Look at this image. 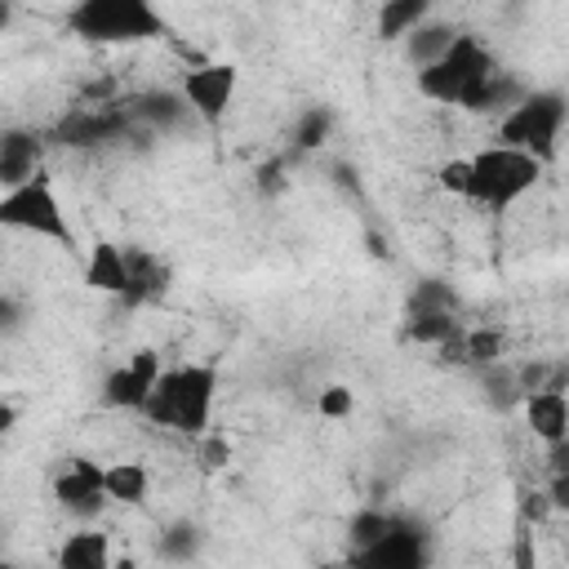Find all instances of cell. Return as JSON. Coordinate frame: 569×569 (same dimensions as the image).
Returning <instances> with one entry per match:
<instances>
[{"label":"cell","instance_id":"ffe728a7","mask_svg":"<svg viewBox=\"0 0 569 569\" xmlns=\"http://www.w3.org/2000/svg\"><path fill=\"white\" fill-rule=\"evenodd\" d=\"M329 111L325 107H307L302 111V120H298V129H293V142L302 147V151H311V147H320L325 142V133H329Z\"/></svg>","mask_w":569,"mask_h":569},{"label":"cell","instance_id":"44dd1931","mask_svg":"<svg viewBox=\"0 0 569 569\" xmlns=\"http://www.w3.org/2000/svg\"><path fill=\"white\" fill-rule=\"evenodd\" d=\"M196 547H200L196 525H173V529L160 538V551H164L169 560H191V556H196Z\"/></svg>","mask_w":569,"mask_h":569},{"label":"cell","instance_id":"603a6c76","mask_svg":"<svg viewBox=\"0 0 569 569\" xmlns=\"http://www.w3.org/2000/svg\"><path fill=\"white\" fill-rule=\"evenodd\" d=\"M453 333V320L445 316V311H422L418 320H413V338H422V342H440V338H449Z\"/></svg>","mask_w":569,"mask_h":569},{"label":"cell","instance_id":"484cf974","mask_svg":"<svg viewBox=\"0 0 569 569\" xmlns=\"http://www.w3.org/2000/svg\"><path fill=\"white\" fill-rule=\"evenodd\" d=\"M551 453H556V471H565V467H569V436H565V440H560Z\"/></svg>","mask_w":569,"mask_h":569},{"label":"cell","instance_id":"4fadbf2b","mask_svg":"<svg viewBox=\"0 0 569 569\" xmlns=\"http://www.w3.org/2000/svg\"><path fill=\"white\" fill-rule=\"evenodd\" d=\"M525 422L542 445H560L569 436V396L556 387H538L525 396Z\"/></svg>","mask_w":569,"mask_h":569},{"label":"cell","instance_id":"e0dca14e","mask_svg":"<svg viewBox=\"0 0 569 569\" xmlns=\"http://www.w3.org/2000/svg\"><path fill=\"white\" fill-rule=\"evenodd\" d=\"M427 18H431V4L427 0H391V4L378 9V36L409 40Z\"/></svg>","mask_w":569,"mask_h":569},{"label":"cell","instance_id":"7c38bea8","mask_svg":"<svg viewBox=\"0 0 569 569\" xmlns=\"http://www.w3.org/2000/svg\"><path fill=\"white\" fill-rule=\"evenodd\" d=\"M84 284L98 289V293H111V298H129V284H133L129 253L111 240H98L84 258Z\"/></svg>","mask_w":569,"mask_h":569},{"label":"cell","instance_id":"cb8c5ba5","mask_svg":"<svg viewBox=\"0 0 569 569\" xmlns=\"http://www.w3.org/2000/svg\"><path fill=\"white\" fill-rule=\"evenodd\" d=\"M547 502H551L560 516H569V467H565V471H551V485H547Z\"/></svg>","mask_w":569,"mask_h":569},{"label":"cell","instance_id":"2e32d148","mask_svg":"<svg viewBox=\"0 0 569 569\" xmlns=\"http://www.w3.org/2000/svg\"><path fill=\"white\" fill-rule=\"evenodd\" d=\"M151 493V471L142 462H107V498L120 507H138Z\"/></svg>","mask_w":569,"mask_h":569},{"label":"cell","instance_id":"52a82bcc","mask_svg":"<svg viewBox=\"0 0 569 569\" xmlns=\"http://www.w3.org/2000/svg\"><path fill=\"white\" fill-rule=\"evenodd\" d=\"M431 565V542H427V529L396 516L391 529L382 538H373L369 547H356L347 551V565L342 569H427Z\"/></svg>","mask_w":569,"mask_h":569},{"label":"cell","instance_id":"9a60e30c","mask_svg":"<svg viewBox=\"0 0 569 569\" xmlns=\"http://www.w3.org/2000/svg\"><path fill=\"white\" fill-rule=\"evenodd\" d=\"M458 36H462L458 27H449V22H440V18H427V22H422V27H418V31L405 40L409 62H413L418 71H422V67H431V62H436V58H440V53H445V49H449Z\"/></svg>","mask_w":569,"mask_h":569},{"label":"cell","instance_id":"9c48e42d","mask_svg":"<svg viewBox=\"0 0 569 569\" xmlns=\"http://www.w3.org/2000/svg\"><path fill=\"white\" fill-rule=\"evenodd\" d=\"M53 502H58L71 520L89 525V520L111 502V498H107V462L71 458V462L53 476Z\"/></svg>","mask_w":569,"mask_h":569},{"label":"cell","instance_id":"6da1fadb","mask_svg":"<svg viewBox=\"0 0 569 569\" xmlns=\"http://www.w3.org/2000/svg\"><path fill=\"white\" fill-rule=\"evenodd\" d=\"M418 93L440 102V107H462V111H507L525 98V89L498 71V58L480 36H458L431 67L413 76Z\"/></svg>","mask_w":569,"mask_h":569},{"label":"cell","instance_id":"5b68a950","mask_svg":"<svg viewBox=\"0 0 569 569\" xmlns=\"http://www.w3.org/2000/svg\"><path fill=\"white\" fill-rule=\"evenodd\" d=\"M67 27L93 44H133L164 31V18L147 0H84L67 9Z\"/></svg>","mask_w":569,"mask_h":569},{"label":"cell","instance_id":"ba28073f","mask_svg":"<svg viewBox=\"0 0 569 569\" xmlns=\"http://www.w3.org/2000/svg\"><path fill=\"white\" fill-rule=\"evenodd\" d=\"M240 89V67L236 62H200L178 80V98L187 102V111H196L204 124H218Z\"/></svg>","mask_w":569,"mask_h":569},{"label":"cell","instance_id":"d6986e66","mask_svg":"<svg viewBox=\"0 0 569 569\" xmlns=\"http://www.w3.org/2000/svg\"><path fill=\"white\" fill-rule=\"evenodd\" d=\"M391 511H378V507H365V511H356V520H351V551L356 547H369L373 538H382L387 529H391Z\"/></svg>","mask_w":569,"mask_h":569},{"label":"cell","instance_id":"d4e9b609","mask_svg":"<svg viewBox=\"0 0 569 569\" xmlns=\"http://www.w3.org/2000/svg\"><path fill=\"white\" fill-rule=\"evenodd\" d=\"M200 440H204V462H209V467H227V458H231L227 440H222V436H200Z\"/></svg>","mask_w":569,"mask_h":569},{"label":"cell","instance_id":"4316f807","mask_svg":"<svg viewBox=\"0 0 569 569\" xmlns=\"http://www.w3.org/2000/svg\"><path fill=\"white\" fill-rule=\"evenodd\" d=\"M4 569H22V565H4Z\"/></svg>","mask_w":569,"mask_h":569},{"label":"cell","instance_id":"7a4b0ae2","mask_svg":"<svg viewBox=\"0 0 569 569\" xmlns=\"http://www.w3.org/2000/svg\"><path fill=\"white\" fill-rule=\"evenodd\" d=\"M542 169L533 156L516 151V147H502V142H489L471 156H453L436 169V182L440 191L458 196V200H471L489 213H507L516 209L538 182H542Z\"/></svg>","mask_w":569,"mask_h":569},{"label":"cell","instance_id":"30bf717a","mask_svg":"<svg viewBox=\"0 0 569 569\" xmlns=\"http://www.w3.org/2000/svg\"><path fill=\"white\" fill-rule=\"evenodd\" d=\"M160 373H164V365H160V356L151 347L133 351L124 365L107 369V378H102V405L107 409H124V413H142L147 400H151V391H156V382H160Z\"/></svg>","mask_w":569,"mask_h":569},{"label":"cell","instance_id":"8fae6325","mask_svg":"<svg viewBox=\"0 0 569 569\" xmlns=\"http://www.w3.org/2000/svg\"><path fill=\"white\" fill-rule=\"evenodd\" d=\"M53 569H116V551H111L107 529H98V525L71 529L53 551Z\"/></svg>","mask_w":569,"mask_h":569},{"label":"cell","instance_id":"3957f363","mask_svg":"<svg viewBox=\"0 0 569 569\" xmlns=\"http://www.w3.org/2000/svg\"><path fill=\"white\" fill-rule=\"evenodd\" d=\"M213 396H218V369L213 365H173L160 373L142 418L156 427H169L178 436H209V418H213Z\"/></svg>","mask_w":569,"mask_h":569},{"label":"cell","instance_id":"ac0fdd59","mask_svg":"<svg viewBox=\"0 0 569 569\" xmlns=\"http://www.w3.org/2000/svg\"><path fill=\"white\" fill-rule=\"evenodd\" d=\"M129 267H133V284H129V298H156V293H164V267L151 258V253H142V258H133L129 253Z\"/></svg>","mask_w":569,"mask_h":569},{"label":"cell","instance_id":"7402d4cb","mask_svg":"<svg viewBox=\"0 0 569 569\" xmlns=\"http://www.w3.org/2000/svg\"><path fill=\"white\" fill-rule=\"evenodd\" d=\"M356 413V396L347 391V387H325L320 391V418H351Z\"/></svg>","mask_w":569,"mask_h":569},{"label":"cell","instance_id":"277c9868","mask_svg":"<svg viewBox=\"0 0 569 569\" xmlns=\"http://www.w3.org/2000/svg\"><path fill=\"white\" fill-rule=\"evenodd\" d=\"M565 124H569V98L560 89H525V98L498 116L493 142L516 147V151L533 156L538 164H551L560 151Z\"/></svg>","mask_w":569,"mask_h":569},{"label":"cell","instance_id":"8992f818","mask_svg":"<svg viewBox=\"0 0 569 569\" xmlns=\"http://www.w3.org/2000/svg\"><path fill=\"white\" fill-rule=\"evenodd\" d=\"M0 222L9 231H27L36 240H53V244H71L76 249V227L62 213V200L53 191V182L40 173L22 187H9L0 196Z\"/></svg>","mask_w":569,"mask_h":569},{"label":"cell","instance_id":"5bb4252c","mask_svg":"<svg viewBox=\"0 0 569 569\" xmlns=\"http://www.w3.org/2000/svg\"><path fill=\"white\" fill-rule=\"evenodd\" d=\"M36 160H40L36 138L22 133V129H4V138H0V182H4V191L40 178L36 173Z\"/></svg>","mask_w":569,"mask_h":569}]
</instances>
